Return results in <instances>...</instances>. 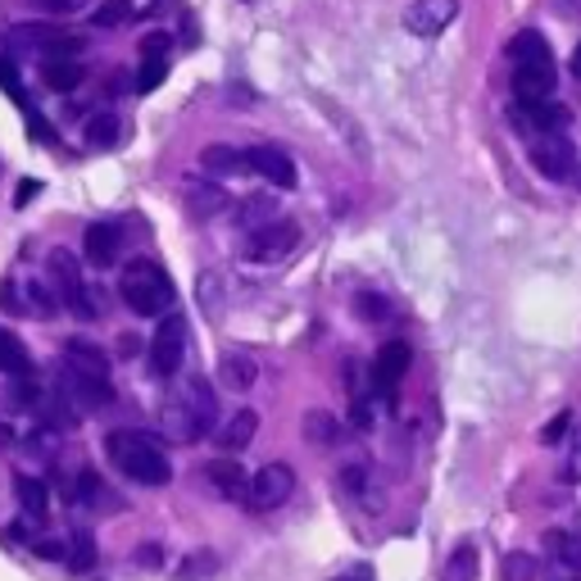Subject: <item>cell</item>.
<instances>
[{
  "mask_svg": "<svg viewBox=\"0 0 581 581\" xmlns=\"http://www.w3.org/2000/svg\"><path fill=\"white\" fill-rule=\"evenodd\" d=\"M105 454H110V464L128 477V482L137 487H168L173 482V464H168V454L150 441L146 432H110L105 437Z\"/></svg>",
  "mask_w": 581,
  "mask_h": 581,
  "instance_id": "cell-1",
  "label": "cell"
},
{
  "mask_svg": "<svg viewBox=\"0 0 581 581\" xmlns=\"http://www.w3.org/2000/svg\"><path fill=\"white\" fill-rule=\"evenodd\" d=\"M123 305L141 318H164L173 310V277L155 260H132L118 277Z\"/></svg>",
  "mask_w": 581,
  "mask_h": 581,
  "instance_id": "cell-2",
  "label": "cell"
},
{
  "mask_svg": "<svg viewBox=\"0 0 581 581\" xmlns=\"http://www.w3.org/2000/svg\"><path fill=\"white\" fill-rule=\"evenodd\" d=\"M214 414H218V404H214L210 382L205 377H187V387L178 391V400L164 409V427L178 441H195V437H210Z\"/></svg>",
  "mask_w": 581,
  "mask_h": 581,
  "instance_id": "cell-3",
  "label": "cell"
},
{
  "mask_svg": "<svg viewBox=\"0 0 581 581\" xmlns=\"http://www.w3.org/2000/svg\"><path fill=\"white\" fill-rule=\"evenodd\" d=\"M50 287H55V295H60V305L73 314V318H96V305H91V295H87V287H83V268H78V260L68 255V250H55L50 255Z\"/></svg>",
  "mask_w": 581,
  "mask_h": 581,
  "instance_id": "cell-4",
  "label": "cell"
},
{
  "mask_svg": "<svg viewBox=\"0 0 581 581\" xmlns=\"http://www.w3.org/2000/svg\"><path fill=\"white\" fill-rule=\"evenodd\" d=\"M300 241V227L291 218H268L260 227H250V237H245V260H255V264H282L291 250Z\"/></svg>",
  "mask_w": 581,
  "mask_h": 581,
  "instance_id": "cell-5",
  "label": "cell"
},
{
  "mask_svg": "<svg viewBox=\"0 0 581 581\" xmlns=\"http://www.w3.org/2000/svg\"><path fill=\"white\" fill-rule=\"evenodd\" d=\"M295 491V472L291 464H264L260 472H250V491L245 500L255 504V509H282Z\"/></svg>",
  "mask_w": 581,
  "mask_h": 581,
  "instance_id": "cell-6",
  "label": "cell"
},
{
  "mask_svg": "<svg viewBox=\"0 0 581 581\" xmlns=\"http://www.w3.org/2000/svg\"><path fill=\"white\" fill-rule=\"evenodd\" d=\"M527 155H532L536 173H545L550 182H568L572 173H577V150H572V141H568L564 132H545V137H536Z\"/></svg>",
  "mask_w": 581,
  "mask_h": 581,
  "instance_id": "cell-7",
  "label": "cell"
},
{
  "mask_svg": "<svg viewBox=\"0 0 581 581\" xmlns=\"http://www.w3.org/2000/svg\"><path fill=\"white\" fill-rule=\"evenodd\" d=\"M182 359H187V323L173 314L160 323L155 341H150V368H155V377H173L182 368Z\"/></svg>",
  "mask_w": 581,
  "mask_h": 581,
  "instance_id": "cell-8",
  "label": "cell"
},
{
  "mask_svg": "<svg viewBox=\"0 0 581 581\" xmlns=\"http://www.w3.org/2000/svg\"><path fill=\"white\" fill-rule=\"evenodd\" d=\"M454 18H459V0H414V5L404 10V33L441 37Z\"/></svg>",
  "mask_w": 581,
  "mask_h": 581,
  "instance_id": "cell-9",
  "label": "cell"
},
{
  "mask_svg": "<svg viewBox=\"0 0 581 581\" xmlns=\"http://www.w3.org/2000/svg\"><path fill=\"white\" fill-rule=\"evenodd\" d=\"M554 60H536V64H514V96L518 105H541V100H554Z\"/></svg>",
  "mask_w": 581,
  "mask_h": 581,
  "instance_id": "cell-10",
  "label": "cell"
},
{
  "mask_svg": "<svg viewBox=\"0 0 581 581\" xmlns=\"http://www.w3.org/2000/svg\"><path fill=\"white\" fill-rule=\"evenodd\" d=\"M41 83L50 91H73L83 83V60H78V41H55V55L41 60Z\"/></svg>",
  "mask_w": 581,
  "mask_h": 581,
  "instance_id": "cell-11",
  "label": "cell"
},
{
  "mask_svg": "<svg viewBox=\"0 0 581 581\" xmlns=\"http://www.w3.org/2000/svg\"><path fill=\"white\" fill-rule=\"evenodd\" d=\"M245 160H250V173H260V178L273 182L277 191H291V187H295V164H291L287 150L255 146V150H245Z\"/></svg>",
  "mask_w": 581,
  "mask_h": 581,
  "instance_id": "cell-12",
  "label": "cell"
},
{
  "mask_svg": "<svg viewBox=\"0 0 581 581\" xmlns=\"http://www.w3.org/2000/svg\"><path fill=\"white\" fill-rule=\"evenodd\" d=\"M83 250H87V264L91 268H110L118 260V250H123L118 223H91L87 232H83Z\"/></svg>",
  "mask_w": 581,
  "mask_h": 581,
  "instance_id": "cell-13",
  "label": "cell"
},
{
  "mask_svg": "<svg viewBox=\"0 0 581 581\" xmlns=\"http://www.w3.org/2000/svg\"><path fill=\"white\" fill-rule=\"evenodd\" d=\"M409 364H414L409 341H391V345H382V350H377V364H372L377 387H382V391H395V387L404 382V372H409Z\"/></svg>",
  "mask_w": 581,
  "mask_h": 581,
  "instance_id": "cell-14",
  "label": "cell"
},
{
  "mask_svg": "<svg viewBox=\"0 0 581 581\" xmlns=\"http://www.w3.org/2000/svg\"><path fill=\"white\" fill-rule=\"evenodd\" d=\"M168 78V37H146L141 41V73H137V91H155Z\"/></svg>",
  "mask_w": 581,
  "mask_h": 581,
  "instance_id": "cell-15",
  "label": "cell"
},
{
  "mask_svg": "<svg viewBox=\"0 0 581 581\" xmlns=\"http://www.w3.org/2000/svg\"><path fill=\"white\" fill-rule=\"evenodd\" d=\"M568 105H559V100H541V105H518V123L522 128H532L536 137L545 132H564L568 128Z\"/></svg>",
  "mask_w": 581,
  "mask_h": 581,
  "instance_id": "cell-16",
  "label": "cell"
},
{
  "mask_svg": "<svg viewBox=\"0 0 581 581\" xmlns=\"http://www.w3.org/2000/svg\"><path fill=\"white\" fill-rule=\"evenodd\" d=\"M255 432H260V418H255V409H237L232 418H227L223 427H218V450L223 454H241L250 441H255Z\"/></svg>",
  "mask_w": 581,
  "mask_h": 581,
  "instance_id": "cell-17",
  "label": "cell"
},
{
  "mask_svg": "<svg viewBox=\"0 0 581 581\" xmlns=\"http://www.w3.org/2000/svg\"><path fill=\"white\" fill-rule=\"evenodd\" d=\"M14 495H18L23 518H28V522H46L50 518V491H46V482H37V477H18Z\"/></svg>",
  "mask_w": 581,
  "mask_h": 581,
  "instance_id": "cell-18",
  "label": "cell"
},
{
  "mask_svg": "<svg viewBox=\"0 0 581 581\" xmlns=\"http://www.w3.org/2000/svg\"><path fill=\"white\" fill-rule=\"evenodd\" d=\"M200 168H205V173H218V178H232V173H250V160H245V150L210 146L205 155H200Z\"/></svg>",
  "mask_w": 581,
  "mask_h": 581,
  "instance_id": "cell-19",
  "label": "cell"
},
{
  "mask_svg": "<svg viewBox=\"0 0 581 581\" xmlns=\"http://www.w3.org/2000/svg\"><path fill=\"white\" fill-rule=\"evenodd\" d=\"M210 482L227 495V500H237V495H245L250 491V477H245V468L241 464H232V459H218V464H210Z\"/></svg>",
  "mask_w": 581,
  "mask_h": 581,
  "instance_id": "cell-20",
  "label": "cell"
},
{
  "mask_svg": "<svg viewBox=\"0 0 581 581\" xmlns=\"http://www.w3.org/2000/svg\"><path fill=\"white\" fill-rule=\"evenodd\" d=\"M223 210H227V195H223L214 182H200V187L187 191V214H191V218H214V214H223Z\"/></svg>",
  "mask_w": 581,
  "mask_h": 581,
  "instance_id": "cell-21",
  "label": "cell"
},
{
  "mask_svg": "<svg viewBox=\"0 0 581 581\" xmlns=\"http://www.w3.org/2000/svg\"><path fill=\"white\" fill-rule=\"evenodd\" d=\"M0 372H14V377H28L33 359H28V345H23L14 332L0 327Z\"/></svg>",
  "mask_w": 581,
  "mask_h": 581,
  "instance_id": "cell-22",
  "label": "cell"
},
{
  "mask_svg": "<svg viewBox=\"0 0 581 581\" xmlns=\"http://www.w3.org/2000/svg\"><path fill=\"white\" fill-rule=\"evenodd\" d=\"M64 364H68V368H83V372H100V377H110V359H105V350H96V345H87V341H68Z\"/></svg>",
  "mask_w": 581,
  "mask_h": 581,
  "instance_id": "cell-23",
  "label": "cell"
},
{
  "mask_svg": "<svg viewBox=\"0 0 581 581\" xmlns=\"http://www.w3.org/2000/svg\"><path fill=\"white\" fill-rule=\"evenodd\" d=\"M509 60L514 64H536V60H554V55H550V41L536 28H527V33H518L509 41Z\"/></svg>",
  "mask_w": 581,
  "mask_h": 581,
  "instance_id": "cell-24",
  "label": "cell"
},
{
  "mask_svg": "<svg viewBox=\"0 0 581 581\" xmlns=\"http://www.w3.org/2000/svg\"><path fill=\"white\" fill-rule=\"evenodd\" d=\"M477 572H482V564H477V545H454V554L445 559V572L441 581H477Z\"/></svg>",
  "mask_w": 581,
  "mask_h": 581,
  "instance_id": "cell-25",
  "label": "cell"
},
{
  "mask_svg": "<svg viewBox=\"0 0 581 581\" xmlns=\"http://www.w3.org/2000/svg\"><path fill=\"white\" fill-rule=\"evenodd\" d=\"M545 545H550V554H554V564H559V568L581 572V536H572V532H550Z\"/></svg>",
  "mask_w": 581,
  "mask_h": 581,
  "instance_id": "cell-26",
  "label": "cell"
},
{
  "mask_svg": "<svg viewBox=\"0 0 581 581\" xmlns=\"http://www.w3.org/2000/svg\"><path fill=\"white\" fill-rule=\"evenodd\" d=\"M255 372H260V368L250 364L245 355H227L223 368H218V377H223V387H227V391H245L250 382H255Z\"/></svg>",
  "mask_w": 581,
  "mask_h": 581,
  "instance_id": "cell-27",
  "label": "cell"
},
{
  "mask_svg": "<svg viewBox=\"0 0 581 581\" xmlns=\"http://www.w3.org/2000/svg\"><path fill=\"white\" fill-rule=\"evenodd\" d=\"M64 559H68V568H73V572H91V568H96V541H91L87 532H73V536H68V554H64Z\"/></svg>",
  "mask_w": 581,
  "mask_h": 581,
  "instance_id": "cell-28",
  "label": "cell"
},
{
  "mask_svg": "<svg viewBox=\"0 0 581 581\" xmlns=\"http://www.w3.org/2000/svg\"><path fill=\"white\" fill-rule=\"evenodd\" d=\"M305 437H310L314 445H332V441L341 437V422H337L332 414L314 409V414H305Z\"/></svg>",
  "mask_w": 581,
  "mask_h": 581,
  "instance_id": "cell-29",
  "label": "cell"
},
{
  "mask_svg": "<svg viewBox=\"0 0 581 581\" xmlns=\"http://www.w3.org/2000/svg\"><path fill=\"white\" fill-rule=\"evenodd\" d=\"M541 577V564H536V554H504V581H536Z\"/></svg>",
  "mask_w": 581,
  "mask_h": 581,
  "instance_id": "cell-30",
  "label": "cell"
},
{
  "mask_svg": "<svg viewBox=\"0 0 581 581\" xmlns=\"http://www.w3.org/2000/svg\"><path fill=\"white\" fill-rule=\"evenodd\" d=\"M123 137V123L114 118V114H96L91 123H87V141L91 146H114Z\"/></svg>",
  "mask_w": 581,
  "mask_h": 581,
  "instance_id": "cell-31",
  "label": "cell"
},
{
  "mask_svg": "<svg viewBox=\"0 0 581 581\" xmlns=\"http://www.w3.org/2000/svg\"><path fill=\"white\" fill-rule=\"evenodd\" d=\"M128 18H132V0H105V5L91 14L96 28H118V23H128Z\"/></svg>",
  "mask_w": 581,
  "mask_h": 581,
  "instance_id": "cell-32",
  "label": "cell"
},
{
  "mask_svg": "<svg viewBox=\"0 0 581 581\" xmlns=\"http://www.w3.org/2000/svg\"><path fill=\"white\" fill-rule=\"evenodd\" d=\"M10 41H18V46H55V41H64L55 28H46V23H23V28H14V37Z\"/></svg>",
  "mask_w": 581,
  "mask_h": 581,
  "instance_id": "cell-33",
  "label": "cell"
},
{
  "mask_svg": "<svg viewBox=\"0 0 581 581\" xmlns=\"http://www.w3.org/2000/svg\"><path fill=\"white\" fill-rule=\"evenodd\" d=\"M273 218V205L268 200H245L241 205V227H260V223H268Z\"/></svg>",
  "mask_w": 581,
  "mask_h": 581,
  "instance_id": "cell-34",
  "label": "cell"
},
{
  "mask_svg": "<svg viewBox=\"0 0 581 581\" xmlns=\"http://www.w3.org/2000/svg\"><path fill=\"white\" fill-rule=\"evenodd\" d=\"M568 422H572V414L550 418V422H545V432H541V441H545V445H559V441H564V432H568Z\"/></svg>",
  "mask_w": 581,
  "mask_h": 581,
  "instance_id": "cell-35",
  "label": "cell"
},
{
  "mask_svg": "<svg viewBox=\"0 0 581 581\" xmlns=\"http://www.w3.org/2000/svg\"><path fill=\"white\" fill-rule=\"evenodd\" d=\"M37 10H46V14H78L87 0H33Z\"/></svg>",
  "mask_w": 581,
  "mask_h": 581,
  "instance_id": "cell-36",
  "label": "cell"
},
{
  "mask_svg": "<svg viewBox=\"0 0 581 581\" xmlns=\"http://www.w3.org/2000/svg\"><path fill=\"white\" fill-rule=\"evenodd\" d=\"M359 314H364V318H387L391 305H387L382 295H359Z\"/></svg>",
  "mask_w": 581,
  "mask_h": 581,
  "instance_id": "cell-37",
  "label": "cell"
},
{
  "mask_svg": "<svg viewBox=\"0 0 581 581\" xmlns=\"http://www.w3.org/2000/svg\"><path fill=\"white\" fill-rule=\"evenodd\" d=\"M0 87L18 96V68H14V64H5V60H0Z\"/></svg>",
  "mask_w": 581,
  "mask_h": 581,
  "instance_id": "cell-38",
  "label": "cell"
},
{
  "mask_svg": "<svg viewBox=\"0 0 581 581\" xmlns=\"http://www.w3.org/2000/svg\"><path fill=\"white\" fill-rule=\"evenodd\" d=\"M337 581H372V568H368V564H359V568H350V572H341Z\"/></svg>",
  "mask_w": 581,
  "mask_h": 581,
  "instance_id": "cell-39",
  "label": "cell"
},
{
  "mask_svg": "<svg viewBox=\"0 0 581 581\" xmlns=\"http://www.w3.org/2000/svg\"><path fill=\"white\" fill-rule=\"evenodd\" d=\"M559 14L564 18H581V0H559Z\"/></svg>",
  "mask_w": 581,
  "mask_h": 581,
  "instance_id": "cell-40",
  "label": "cell"
},
{
  "mask_svg": "<svg viewBox=\"0 0 581 581\" xmlns=\"http://www.w3.org/2000/svg\"><path fill=\"white\" fill-rule=\"evenodd\" d=\"M137 350H141L137 337H118V355H137Z\"/></svg>",
  "mask_w": 581,
  "mask_h": 581,
  "instance_id": "cell-41",
  "label": "cell"
},
{
  "mask_svg": "<svg viewBox=\"0 0 581 581\" xmlns=\"http://www.w3.org/2000/svg\"><path fill=\"white\" fill-rule=\"evenodd\" d=\"M33 195H37V182H28V187H23V191L14 195V205H28V200H33Z\"/></svg>",
  "mask_w": 581,
  "mask_h": 581,
  "instance_id": "cell-42",
  "label": "cell"
},
{
  "mask_svg": "<svg viewBox=\"0 0 581 581\" xmlns=\"http://www.w3.org/2000/svg\"><path fill=\"white\" fill-rule=\"evenodd\" d=\"M572 68H577V73H581V46H577V50H572Z\"/></svg>",
  "mask_w": 581,
  "mask_h": 581,
  "instance_id": "cell-43",
  "label": "cell"
},
{
  "mask_svg": "<svg viewBox=\"0 0 581 581\" xmlns=\"http://www.w3.org/2000/svg\"><path fill=\"white\" fill-rule=\"evenodd\" d=\"M559 581H572V577H559Z\"/></svg>",
  "mask_w": 581,
  "mask_h": 581,
  "instance_id": "cell-44",
  "label": "cell"
},
{
  "mask_svg": "<svg viewBox=\"0 0 581 581\" xmlns=\"http://www.w3.org/2000/svg\"><path fill=\"white\" fill-rule=\"evenodd\" d=\"M577 182H581V173H577Z\"/></svg>",
  "mask_w": 581,
  "mask_h": 581,
  "instance_id": "cell-45",
  "label": "cell"
}]
</instances>
